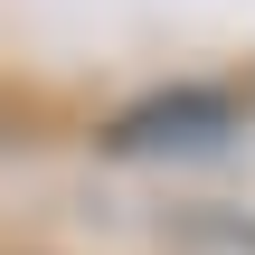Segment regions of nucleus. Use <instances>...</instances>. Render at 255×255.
<instances>
[{
  "label": "nucleus",
  "instance_id": "f257e3e1",
  "mask_svg": "<svg viewBox=\"0 0 255 255\" xmlns=\"http://www.w3.org/2000/svg\"><path fill=\"white\" fill-rule=\"evenodd\" d=\"M237 132V95H218V85H180V95H151V104H132V114H114V151H208V142H227Z\"/></svg>",
  "mask_w": 255,
  "mask_h": 255
}]
</instances>
